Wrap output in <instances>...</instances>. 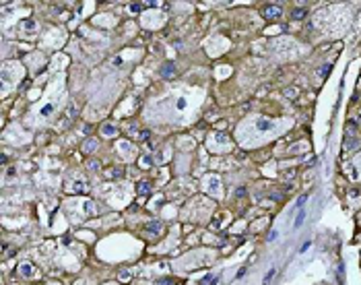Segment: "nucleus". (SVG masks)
I'll list each match as a JSON object with an SVG mask.
<instances>
[{"mask_svg":"<svg viewBox=\"0 0 361 285\" xmlns=\"http://www.w3.org/2000/svg\"><path fill=\"white\" fill-rule=\"evenodd\" d=\"M184 108H186V99L180 97V99H178V110H184Z\"/></svg>","mask_w":361,"mask_h":285,"instance_id":"nucleus-20","label":"nucleus"},{"mask_svg":"<svg viewBox=\"0 0 361 285\" xmlns=\"http://www.w3.org/2000/svg\"><path fill=\"white\" fill-rule=\"evenodd\" d=\"M306 201H308V196H306V194H303V196H299V201H297V207H299V209H301V207H303V204H306Z\"/></svg>","mask_w":361,"mask_h":285,"instance_id":"nucleus-19","label":"nucleus"},{"mask_svg":"<svg viewBox=\"0 0 361 285\" xmlns=\"http://www.w3.org/2000/svg\"><path fill=\"white\" fill-rule=\"evenodd\" d=\"M281 12H283V8H281L279 4H268V6H264V8H262V17H266V19L279 17Z\"/></svg>","mask_w":361,"mask_h":285,"instance_id":"nucleus-2","label":"nucleus"},{"mask_svg":"<svg viewBox=\"0 0 361 285\" xmlns=\"http://www.w3.org/2000/svg\"><path fill=\"white\" fill-rule=\"evenodd\" d=\"M21 269H23V275H31L33 273V267H29V264H23Z\"/></svg>","mask_w":361,"mask_h":285,"instance_id":"nucleus-17","label":"nucleus"},{"mask_svg":"<svg viewBox=\"0 0 361 285\" xmlns=\"http://www.w3.org/2000/svg\"><path fill=\"white\" fill-rule=\"evenodd\" d=\"M77 116V106L72 103V106H68V110H66V114L62 116V120H60V128H68L70 124H72V118Z\"/></svg>","mask_w":361,"mask_h":285,"instance_id":"nucleus-1","label":"nucleus"},{"mask_svg":"<svg viewBox=\"0 0 361 285\" xmlns=\"http://www.w3.org/2000/svg\"><path fill=\"white\" fill-rule=\"evenodd\" d=\"M103 134H116V128L109 126V124H105V126H103Z\"/></svg>","mask_w":361,"mask_h":285,"instance_id":"nucleus-13","label":"nucleus"},{"mask_svg":"<svg viewBox=\"0 0 361 285\" xmlns=\"http://www.w3.org/2000/svg\"><path fill=\"white\" fill-rule=\"evenodd\" d=\"M306 15H308L306 8H295V10L291 12V19H293V21H299V19H303Z\"/></svg>","mask_w":361,"mask_h":285,"instance_id":"nucleus-7","label":"nucleus"},{"mask_svg":"<svg viewBox=\"0 0 361 285\" xmlns=\"http://www.w3.org/2000/svg\"><path fill=\"white\" fill-rule=\"evenodd\" d=\"M161 77H163V79H174V77H176V66H174L171 62H165V64L161 66Z\"/></svg>","mask_w":361,"mask_h":285,"instance_id":"nucleus-3","label":"nucleus"},{"mask_svg":"<svg viewBox=\"0 0 361 285\" xmlns=\"http://www.w3.org/2000/svg\"><path fill=\"white\" fill-rule=\"evenodd\" d=\"M330 70H332V64H324V66L320 68V77H326Z\"/></svg>","mask_w":361,"mask_h":285,"instance_id":"nucleus-11","label":"nucleus"},{"mask_svg":"<svg viewBox=\"0 0 361 285\" xmlns=\"http://www.w3.org/2000/svg\"><path fill=\"white\" fill-rule=\"evenodd\" d=\"M272 275H274V269H271V271H268V275H266V279H264V283H268V281H271V277Z\"/></svg>","mask_w":361,"mask_h":285,"instance_id":"nucleus-21","label":"nucleus"},{"mask_svg":"<svg viewBox=\"0 0 361 285\" xmlns=\"http://www.w3.org/2000/svg\"><path fill=\"white\" fill-rule=\"evenodd\" d=\"M97 149V141H87L85 145H83V151L85 153H91V151H95Z\"/></svg>","mask_w":361,"mask_h":285,"instance_id":"nucleus-8","label":"nucleus"},{"mask_svg":"<svg viewBox=\"0 0 361 285\" xmlns=\"http://www.w3.org/2000/svg\"><path fill=\"white\" fill-rule=\"evenodd\" d=\"M161 229H163V223L161 221H153V223L147 225V234H151V236H157Z\"/></svg>","mask_w":361,"mask_h":285,"instance_id":"nucleus-4","label":"nucleus"},{"mask_svg":"<svg viewBox=\"0 0 361 285\" xmlns=\"http://www.w3.org/2000/svg\"><path fill=\"white\" fill-rule=\"evenodd\" d=\"M85 186H87L85 182H77V184H74V192H85V190H87Z\"/></svg>","mask_w":361,"mask_h":285,"instance_id":"nucleus-12","label":"nucleus"},{"mask_svg":"<svg viewBox=\"0 0 361 285\" xmlns=\"http://www.w3.org/2000/svg\"><path fill=\"white\" fill-rule=\"evenodd\" d=\"M140 8H144V6H142V2H134V4H130V6H128V10H130V12H138Z\"/></svg>","mask_w":361,"mask_h":285,"instance_id":"nucleus-10","label":"nucleus"},{"mask_svg":"<svg viewBox=\"0 0 361 285\" xmlns=\"http://www.w3.org/2000/svg\"><path fill=\"white\" fill-rule=\"evenodd\" d=\"M149 136H151V134H149V130H142V132H140V134H138L136 138H138V141H147Z\"/></svg>","mask_w":361,"mask_h":285,"instance_id":"nucleus-15","label":"nucleus"},{"mask_svg":"<svg viewBox=\"0 0 361 285\" xmlns=\"http://www.w3.org/2000/svg\"><path fill=\"white\" fill-rule=\"evenodd\" d=\"M303 217H306V213L301 211V213L297 215V219H295V223H293V227H295V229H297V227H301V223H303Z\"/></svg>","mask_w":361,"mask_h":285,"instance_id":"nucleus-9","label":"nucleus"},{"mask_svg":"<svg viewBox=\"0 0 361 285\" xmlns=\"http://www.w3.org/2000/svg\"><path fill=\"white\" fill-rule=\"evenodd\" d=\"M52 110H54V106L50 103V106H45L44 110H42V114H44V116H47V114H52Z\"/></svg>","mask_w":361,"mask_h":285,"instance_id":"nucleus-18","label":"nucleus"},{"mask_svg":"<svg viewBox=\"0 0 361 285\" xmlns=\"http://www.w3.org/2000/svg\"><path fill=\"white\" fill-rule=\"evenodd\" d=\"M151 190H153V188H151V182H140V184H138V194H140V196H149Z\"/></svg>","mask_w":361,"mask_h":285,"instance_id":"nucleus-6","label":"nucleus"},{"mask_svg":"<svg viewBox=\"0 0 361 285\" xmlns=\"http://www.w3.org/2000/svg\"><path fill=\"white\" fill-rule=\"evenodd\" d=\"M107 176H109V178H122V176H124V171H120V169H116V171H109Z\"/></svg>","mask_w":361,"mask_h":285,"instance_id":"nucleus-16","label":"nucleus"},{"mask_svg":"<svg viewBox=\"0 0 361 285\" xmlns=\"http://www.w3.org/2000/svg\"><path fill=\"white\" fill-rule=\"evenodd\" d=\"M256 128H258V130H272V128H274V122L266 120V118H260V120L256 122Z\"/></svg>","mask_w":361,"mask_h":285,"instance_id":"nucleus-5","label":"nucleus"},{"mask_svg":"<svg viewBox=\"0 0 361 285\" xmlns=\"http://www.w3.org/2000/svg\"><path fill=\"white\" fill-rule=\"evenodd\" d=\"M157 285H174V279L171 277H165V279H159Z\"/></svg>","mask_w":361,"mask_h":285,"instance_id":"nucleus-14","label":"nucleus"}]
</instances>
